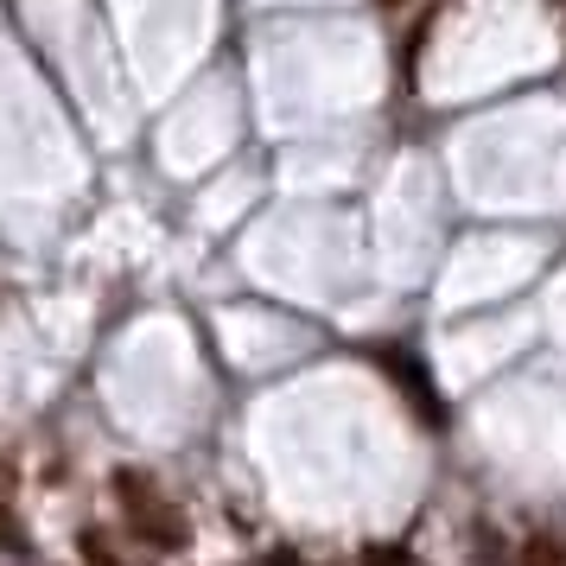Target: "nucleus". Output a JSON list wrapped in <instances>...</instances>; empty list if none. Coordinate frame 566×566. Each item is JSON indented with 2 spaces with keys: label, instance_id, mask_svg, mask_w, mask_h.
Here are the masks:
<instances>
[{
  "label": "nucleus",
  "instance_id": "3",
  "mask_svg": "<svg viewBox=\"0 0 566 566\" xmlns=\"http://www.w3.org/2000/svg\"><path fill=\"white\" fill-rule=\"evenodd\" d=\"M7 490H13V471L0 464V547H27V535H20V522L7 515Z\"/></svg>",
  "mask_w": 566,
  "mask_h": 566
},
{
  "label": "nucleus",
  "instance_id": "4",
  "mask_svg": "<svg viewBox=\"0 0 566 566\" xmlns=\"http://www.w3.org/2000/svg\"><path fill=\"white\" fill-rule=\"evenodd\" d=\"M528 566H566V547H560V554H554L547 541H535V547H528Z\"/></svg>",
  "mask_w": 566,
  "mask_h": 566
},
{
  "label": "nucleus",
  "instance_id": "1",
  "mask_svg": "<svg viewBox=\"0 0 566 566\" xmlns=\"http://www.w3.org/2000/svg\"><path fill=\"white\" fill-rule=\"evenodd\" d=\"M115 496H122V510H128V528L140 541H154V547H185V515L159 496L140 471H115Z\"/></svg>",
  "mask_w": 566,
  "mask_h": 566
},
{
  "label": "nucleus",
  "instance_id": "5",
  "mask_svg": "<svg viewBox=\"0 0 566 566\" xmlns=\"http://www.w3.org/2000/svg\"><path fill=\"white\" fill-rule=\"evenodd\" d=\"M268 566H312V560H300L293 547H281V554H268Z\"/></svg>",
  "mask_w": 566,
  "mask_h": 566
},
{
  "label": "nucleus",
  "instance_id": "2",
  "mask_svg": "<svg viewBox=\"0 0 566 566\" xmlns=\"http://www.w3.org/2000/svg\"><path fill=\"white\" fill-rule=\"evenodd\" d=\"M382 369L401 388H413V401H420V413H427V420H439V395H433V382H427V369L413 363V350H382Z\"/></svg>",
  "mask_w": 566,
  "mask_h": 566
}]
</instances>
